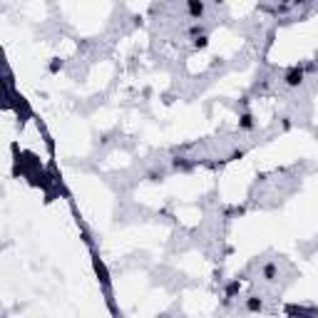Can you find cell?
Wrapping results in <instances>:
<instances>
[{
  "mask_svg": "<svg viewBox=\"0 0 318 318\" xmlns=\"http://www.w3.org/2000/svg\"><path fill=\"white\" fill-rule=\"evenodd\" d=\"M206 45H209V37H206V35L194 37V48H197V50H201V48H206Z\"/></svg>",
  "mask_w": 318,
  "mask_h": 318,
  "instance_id": "cell-9",
  "label": "cell"
},
{
  "mask_svg": "<svg viewBox=\"0 0 318 318\" xmlns=\"http://www.w3.org/2000/svg\"><path fill=\"white\" fill-rule=\"evenodd\" d=\"M241 291V284L239 281H231L229 286H226V299H231V296H236Z\"/></svg>",
  "mask_w": 318,
  "mask_h": 318,
  "instance_id": "cell-7",
  "label": "cell"
},
{
  "mask_svg": "<svg viewBox=\"0 0 318 318\" xmlns=\"http://www.w3.org/2000/svg\"><path fill=\"white\" fill-rule=\"evenodd\" d=\"M95 271H97V276H102V281L107 284V271H104V266H102L100 259H95Z\"/></svg>",
  "mask_w": 318,
  "mask_h": 318,
  "instance_id": "cell-8",
  "label": "cell"
},
{
  "mask_svg": "<svg viewBox=\"0 0 318 318\" xmlns=\"http://www.w3.org/2000/svg\"><path fill=\"white\" fill-rule=\"evenodd\" d=\"M172 167H174V169H182V172H186V169H192V164H189L184 157H177V159L172 162Z\"/></svg>",
  "mask_w": 318,
  "mask_h": 318,
  "instance_id": "cell-6",
  "label": "cell"
},
{
  "mask_svg": "<svg viewBox=\"0 0 318 318\" xmlns=\"http://www.w3.org/2000/svg\"><path fill=\"white\" fill-rule=\"evenodd\" d=\"M293 3H306V0H293Z\"/></svg>",
  "mask_w": 318,
  "mask_h": 318,
  "instance_id": "cell-13",
  "label": "cell"
},
{
  "mask_svg": "<svg viewBox=\"0 0 318 318\" xmlns=\"http://www.w3.org/2000/svg\"><path fill=\"white\" fill-rule=\"evenodd\" d=\"M303 77H306V70L301 65H293L284 75V84H286V87H299V84H303Z\"/></svg>",
  "mask_w": 318,
  "mask_h": 318,
  "instance_id": "cell-1",
  "label": "cell"
},
{
  "mask_svg": "<svg viewBox=\"0 0 318 318\" xmlns=\"http://www.w3.org/2000/svg\"><path fill=\"white\" fill-rule=\"evenodd\" d=\"M261 308H264V301H261V299H256V296H251V299H246V311L256 313V311H261Z\"/></svg>",
  "mask_w": 318,
  "mask_h": 318,
  "instance_id": "cell-5",
  "label": "cell"
},
{
  "mask_svg": "<svg viewBox=\"0 0 318 318\" xmlns=\"http://www.w3.org/2000/svg\"><path fill=\"white\" fill-rule=\"evenodd\" d=\"M288 313H316V308H299V306H288Z\"/></svg>",
  "mask_w": 318,
  "mask_h": 318,
  "instance_id": "cell-10",
  "label": "cell"
},
{
  "mask_svg": "<svg viewBox=\"0 0 318 318\" xmlns=\"http://www.w3.org/2000/svg\"><path fill=\"white\" fill-rule=\"evenodd\" d=\"M316 62H318V60H316Z\"/></svg>",
  "mask_w": 318,
  "mask_h": 318,
  "instance_id": "cell-14",
  "label": "cell"
},
{
  "mask_svg": "<svg viewBox=\"0 0 318 318\" xmlns=\"http://www.w3.org/2000/svg\"><path fill=\"white\" fill-rule=\"evenodd\" d=\"M162 177H164V174H162V172H152V174H150V179H152V182H159V179H162Z\"/></svg>",
  "mask_w": 318,
  "mask_h": 318,
  "instance_id": "cell-12",
  "label": "cell"
},
{
  "mask_svg": "<svg viewBox=\"0 0 318 318\" xmlns=\"http://www.w3.org/2000/svg\"><path fill=\"white\" fill-rule=\"evenodd\" d=\"M60 67H62V62H60V60H55V62H50V72H57Z\"/></svg>",
  "mask_w": 318,
  "mask_h": 318,
  "instance_id": "cell-11",
  "label": "cell"
},
{
  "mask_svg": "<svg viewBox=\"0 0 318 318\" xmlns=\"http://www.w3.org/2000/svg\"><path fill=\"white\" fill-rule=\"evenodd\" d=\"M261 273H264L266 281H273V279L279 276V268H276V264H266V266L261 268Z\"/></svg>",
  "mask_w": 318,
  "mask_h": 318,
  "instance_id": "cell-3",
  "label": "cell"
},
{
  "mask_svg": "<svg viewBox=\"0 0 318 318\" xmlns=\"http://www.w3.org/2000/svg\"><path fill=\"white\" fill-rule=\"evenodd\" d=\"M239 130H253V115L251 112H244L239 117Z\"/></svg>",
  "mask_w": 318,
  "mask_h": 318,
  "instance_id": "cell-4",
  "label": "cell"
},
{
  "mask_svg": "<svg viewBox=\"0 0 318 318\" xmlns=\"http://www.w3.org/2000/svg\"><path fill=\"white\" fill-rule=\"evenodd\" d=\"M186 13H189V17L201 20V17H204V13H206L204 0H186Z\"/></svg>",
  "mask_w": 318,
  "mask_h": 318,
  "instance_id": "cell-2",
  "label": "cell"
}]
</instances>
